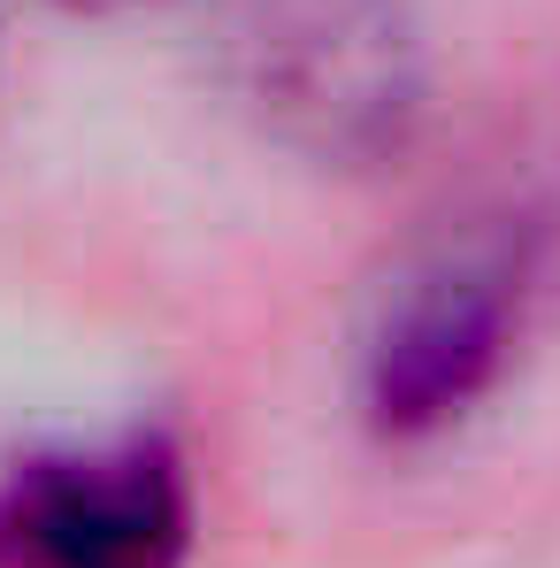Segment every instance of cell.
<instances>
[{"label": "cell", "mask_w": 560, "mask_h": 568, "mask_svg": "<svg viewBox=\"0 0 560 568\" xmlns=\"http://www.w3.org/2000/svg\"><path fill=\"white\" fill-rule=\"evenodd\" d=\"M215 78L262 139L346 178L399 162L430 108L407 0H223Z\"/></svg>", "instance_id": "obj_1"}, {"label": "cell", "mask_w": 560, "mask_h": 568, "mask_svg": "<svg viewBox=\"0 0 560 568\" xmlns=\"http://www.w3.org/2000/svg\"><path fill=\"white\" fill-rule=\"evenodd\" d=\"M70 16H131V8H162V0H54Z\"/></svg>", "instance_id": "obj_4"}, {"label": "cell", "mask_w": 560, "mask_h": 568, "mask_svg": "<svg viewBox=\"0 0 560 568\" xmlns=\"http://www.w3.org/2000/svg\"><path fill=\"white\" fill-rule=\"evenodd\" d=\"M0 554L16 568H185L192 484L162 430L47 454L0 491Z\"/></svg>", "instance_id": "obj_3"}, {"label": "cell", "mask_w": 560, "mask_h": 568, "mask_svg": "<svg viewBox=\"0 0 560 568\" xmlns=\"http://www.w3.org/2000/svg\"><path fill=\"white\" fill-rule=\"evenodd\" d=\"M522 323L515 254H446L391 292L362 346V415L376 438L415 446L461 423L499 384Z\"/></svg>", "instance_id": "obj_2"}]
</instances>
